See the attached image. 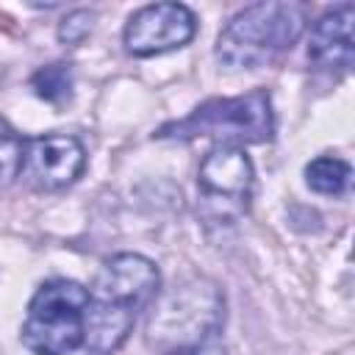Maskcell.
Masks as SVG:
<instances>
[{
  "mask_svg": "<svg viewBox=\"0 0 355 355\" xmlns=\"http://www.w3.org/2000/svg\"><path fill=\"white\" fill-rule=\"evenodd\" d=\"M225 322V300L219 288L202 277L183 280L158 297L147 338L164 352L197 347L202 341L216 338Z\"/></svg>",
  "mask_w": 355,
  "mask_h": 355,
  "instance_id": "obj_4",
  "label": "cell"
},
{
  "mask_svg": "<svg viewBox=\"0 0 355 355\" xmlns=\"http://www.w3.org/2000/svg\"><path fill=\"white\" fill-rule=\"evenodd\" d=\"M92 25H94V14L92 11H86V8L69 11L64 17V22L58 25V39L64 44H78L92 33Z\"/></svg>",
  "mask_w": 355,
  "mask_h": 355,
  "instance_id": "obj_13",
  "label": "cell"
},
{
  "mask_svg": "<svg viewBox=\"0 0 355 355\" xmlns=\"http://www.w3.org/2000/svg\"><path fill=\"white\" fill-rule=\"evenodd\" d=\"M352 22L355 6L341 3L324 11L308 36V61L324 72H349L352 67Z\"/></svg>",
  "mask_w": 355,
  "mask_h": 355,
  "instance_id": "obj_9",
  "label": "cell"
},
{
  "mask_svg": "<svg viewBox=\"0 0 355 355\" xmlns=\"http://www.w3.org/2000/svg\"><path fill=\"white\" fill-rule=\"evenodd\" d=\"M89 288L75 280H47L28 302L22 344L33 355H69L86 341Z\"/></svg>",
  "mask_w": 355,
  "mask_h": 355,
  "instance_id": "obj_5",
  "label": "cell"
},
{
  "mask_svg": "<svg viewBox=\"0 0 355 355\" xmlns=\"http://www.w3.org/2000/svg\"><path fill=\"white\" fill-rule=\"evenodd\" d=\"M22 158H25V141H22V136L11 128L8 119L0 116V189L11 186L19 178Z\"/></svg>",
  "mask_w": 355,
  "mask_h": 355,
  "instance_id": "obj_12",
  "label": "cell"
},
{
  "mask_svg": "<svg viewBox=\"0 0 355 355\" xmlns=\"http://www.w3.org/2000/svg\"><path fill=\"white\" fill-rule=\"evenodd\" d=\"M275 136V111L266 89L239 97H214L200 103L189 116L158 128L155 139H216V144H263Z\"/></svg>",
  "mask_w": 355,
  "mask_h": 355,
  "instance_id": "obj_3",
  "label": "cell"
},
{
  "mask_svg": "<svg viewBox=\"0 0 355 355\" xmlns=\"http://www.w3.org/2000/svg\"><path fill=\"white\" fill-rule=\"evenodd\" d=\"M86 169V150L78 136L47 133L25 141L22 178L36 191H61L72 186Z\"/></svg>",
  "mask_w": 355,
  "mask_h": 355,
  "instance_id": "obj_8",
  "label": "cell"
},
{
  "mask_svg": "<svg viewBox=\"0 0 355 355\" xmlns=\"http://www.w3.org/2000/svg\"><path fill=\"white\" fill-rule=\"evenodd\" d=\"M349 180H352V166L336 155H319L305 166V183L319 194L338 197L349 189Z\"/></svg>",
  "mask_w": 355,
  "mask_h": 355,
  "instance_id": "obj_10",
  "label": "cell"
},
{
  "mask_svg": "<svg viewBox=\"0 0 355 355\" xmlns=\"http://www.w3.org/2000/svg\"><path fill=\"white\" fill-rule=\"evenodd\" d=\"M158 266L139 252H119L108 258L92 288L86 311V347L94 355H114L133 330L144 305L158 294Z\"/></svg>",
  "mask_w": 355,
  "mask_h": 355,
  "instance_id": "obj_1",
  "label": "cell"
},
{
  "mask_svg": "<svg viewBox=\"0 0 355 355\" xmlns=\"http://www.w3.org/2000/svg\"><path fill=\"white\" fill-rule=\"evenodd\" d=\"M197 33V17L183 3H153L139 8L122 33L125 50L136 58L161 55L189 44Z\"/></svg>",
  "mask_w": 355,
  "mask_h": 355,
  "instance_id": "obj_7",
  "label": "cell"
},
{
  "mask_svg": "<svg viewBox=\"0 0 355 355\" xmlns=\"http://www.w3.org/2000/svg\"><path fill=\"white\" fill-rule=\"evenodd\" d=\"M252 183H255L252 161L241 147L233 144L211 147L197 172L202 211L216 222L239 219L250 208Z\"/></svg>",
  "mask_w": 355,
  "mask_h": 355,
  "instance_id": "obj_6",
  "label": "cell"
},
{
  "mask_svg": "<svg viewBox=\"0 0 355 355\" xmlns=\"http://www.w3.org/2000/svg\"><path fill=\"white\" fill-rule=\"evenodd\" d=\"M72 86H75V78H72V67L64 64V61H55V64H47L42 69L33 72L31 78V89L36 92V97H42L44 103L50 105H64L72 100Z\"/></svg>",
  "mask_w": 355,
  "mask_h": 355,
  "instance_id": "obj_11",
  "label": "cell"
},
{
  "mask_svg": "<svg viewBox=\"0 0 355 355\" xmlns=\"http://www.w3.org/2000/svg\"><path fill=\"white\" fill-rule=\"evenodd\" d=\"M164 355H225V347L216 338H211V341H202L197 347H183V349H172Z\"/></svg>",
  "mask_w": 355,
  "mask_h": 355,
  "instance_id": "obj_14",
  "label": "cell"
},
{
  "mask_svg": "<svg viewBox=\"0 0 355 355\" xmlns=\"http://www.w3.org/2000/svg\"><path fill=\"white\" fill-rule=\"evenodd\" d=\"M308 28V8L294 0L252 3L216 36L214 55L227 69H258L283 55Z\"/></svg>",
  "mask_w": 355,
  "mask_h": 355,
  "instance_id": "obj_2",
  "label": "cell"
}]
</instances>
